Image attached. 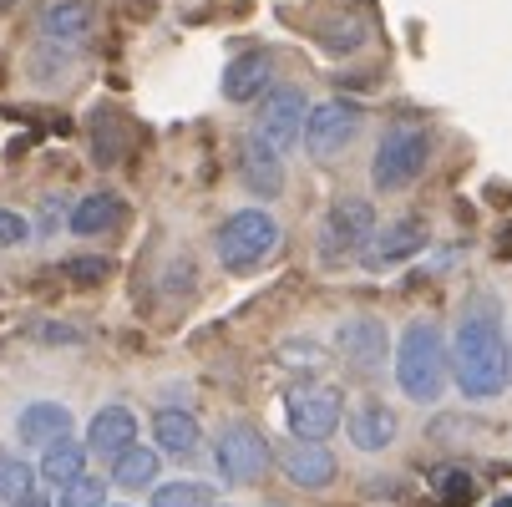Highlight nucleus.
<instances>
[{
	"label": "nucleus",
	"instance_id": "dca6fc26",
	"mask_svg": "<svg viewBox=\"0 0 512 507\" xmlns=\"http://www.w3.org/2000/svg\"><path fill=\"white\" fill-rule=\"evenodd\" d=\"M279 467H284V477L295 482V487H305V492H320V487H330L335 482V452L325 447V442H305V437H289V447L279 452Z\"/></svg>",
	"mask_w": 512,
	"mask_h": 507
},
{
	"label": "nucleus",
	"instance_id": "20e7f679",
	"mask_svg": "<svg viewBox=\"0 0 512 507\" xmlns=\"http://www.w3.org/2000/svg\"><path fill=\"white\" fill-rule=\"evenodd\" d=\"M431 163V132L416 122H396L381 132L376 153H371V183L376 193H406Z\"/></svg>",
	"mask_w": 512,
	"mask_h": 507
},
{
	"label": "nucleus",
	"instance_id": "f8f14e48",
	"mask_svg": "<svg viewBox=\"0 0 512 507\" xmlns=\"http://www.w3.org/2000/svg\"><path fill=\"white\" fill-rule=\"evenodd\" d=\"M239 178H244V188H249L259 203H274V198L284 193V183H289L284 153H274L259 132H244V142H239Z\"/></svg>",
	"mask_w": 512,
	"mask_h": 507
},
{
	"label": "nucleus",
	"instance_id": "bb28decb",
	"mask_svg": "<svg viewBox=\"0 0 512 507\" xmlns=\"http://www.w3.org/2000/svg\"><path fill=\"white\" fill-rule=\"evenodd\" d=\"M107 274H112V264H107L102 254H82V259H66V264H61V279H71V284H82V289L102 284Z\"/></svg>",
	"mask_w": 512,
	"mask_h": 507
},
{
	"label": "nucleus",
	"instance_id": "4468645a",
	"mask_svg": "<svg viewBox=\"0 0 512 507\" xmlns=\"http://www.w3.org/2000/svg\"><path fill=\"white\" fill-rule=\"evenodd\" d=\"M345 431H350L355 452H386L401 437V416L381 396H365L355 411H345Z\"/></svg>",
	"mask_w": 512,
	"mask_h": 507
},
{
	"label": "nucleus",
	"instance_id": "7ed1b4c3",
	"mask_svg": "<svg viewBox=\"0 0 512 507\" xmlns=\"http://www.w3.org/2000/svg\"><path fill=\"white\" fill-rule=\"evenodd\" d=\"M279 244H284V229H279V219H274L269 208H239L213 234V254H218V264H224L229 274L264 269Z\"/></svg>",
	"mask_w": 512,
	"mask_h": 507
},
{
	"label": "nucleus",
	"instance_id": "c756f323",
	"mask_svg": "<svg viewBox=\"0 0 512 507\" xmlns=\"http://www.w3.org/2000/svg\"><path fill=\"white\" fill-rule=\"evenodd\" d=\"M11 507H51V497H46V492H36V487H31V492H21V497H16V502H11Z\"/></svg>",
	"mask_w": 512,
	"mask_h": 507
},
{
	"label": "nucleus",
	"instance_id": "2eb2a0df",
	"mask_svg": "<svg viewBox=\"0 0 512 507\" xmlns=\"http://www.w3.org/2000/svg\"><path fill=\"white\" fill-rule=\"evenodd\" d=\"M36 31L46 41H56V46L77 51L97 31V6H92V0H46L41 16H36Z\"/></svg>",
	"mask_w": 512,
	"mask_h": 507
},
{
	"label": "nucleus",
	"instance_id": "0eeeda50",
	"mask_svg": "<svg viewBox=\"0 0 512 507\" xmlns=\"http://www.w3.org/2000/svg\"><path fill=\"white\" fill-rule=\"evenodd\" d=\"M360 122H365V112H360L355 102L330 97V102H320V107L305 112L300 142H305V153H310L315 163H335V158L350 148V142L360 137Z\"/></svg>",
	"mask_w": 512,
	"mask_h": 507
},
{
	"label": "nucleus",
	"instance_id": "423d86ee",
	"mask_svg": "<svg viewBox=\"0 0 512 507\" xmlns=\"http://www.w3.org/2000/svg\"><path fill=\"white\" fill-rule=\"evenodd\" d=\"M269 437L254 426V421H229L224 431H218L213 442V462H218V477H224L229 487H249L269 472Z\"/></svg>",
	"mask_w": 512,
	"mask_h": 507
},
{
	"label": "nucleus",
	"instance_id": "c85d7f7f",
	"mask_svg": "<svg viewBox=\"0 0 512 507\" xmlns=\"http://www.w3.org/2000/svg\"><path fill=\"white\" fill-rule=\"evenodd\" d=\"M36 340H46V345H82L87 335L71 330V325H56V320H41V325H36Z\"/></svg>",
	"mask_w": 512,
	"mask_h": 507
},
{
	"label": "nucleus",
	"instance_id": "aec40b11",
	"mask_svg": "<svg viewBox=\"0 0 512 507\" xmlns=\"http://www.w3.org/2000/svg\"><path fill=\"white\" fill-rule=\"evenodd\" d=\"M71 431V406L66 401H31L21 416H16V437L26 447H46L56 437H66Z\"/></svg>",
	"mask_w": 512,
	"mask_h": 507
},
{
	"label": "nucleus",
	"instance_id": "f3484780",
	"mask_svg": "<svg viewBox=\"0 0 512 507\" xmlns=\"http://www.w3.org/2000/svg\"><path fill=\"white\" fill-rule=\"evenodd\" d=\"M122 219H127V203H122V193L97 188V193H87L77 208L66 213V229L77 234V239H102V234L122 229Z\"/></svg>",
	"mask_w": 512,
	"mask_h": 507
},
{
	"label": "nucleus",
	"instance_id": "412c9836",
	"mask_svg": "<svg viewBox=\"0 0 512 507\" xmlns=\"http://www.w3.org/2000/svg\"><path fill=\"white\" fill-rule=\"evenodd\" d=\"M203 442V431H198V416L193 411H178V406H163L153 416V447L163 457H193Z\"/></svg>",
	"mask_w": 512,
	"mask_h": 507
},
{
	"label": "nucleus",
	"instance_id": "ddd939ff",
	"mask_svg": "<svg viewBox=\"0 0 512 507\" xmlns=\"http://www.w3.org/2000/svg\"><path fill=\"white\" fill-rule=\"evenodd\" d=\"M269 87H274V51H264V46L234 56L224 66V77H218V92H224V102H234V107L259 102Z\"/></svg>",
	"mask_w": 512,
	"mask_h": 507
},
{
	"label": "nucleus",
	"instance_id": "2f4dec72",
	"mask_svg": "<svg viewBox=\"0 0 512 507\" xmlns=\"http://www.w3.org/2000/svg\"><path fill=\"white\" fill-rule=\"evenodd\" d=\"M102 507H107V502H102Z\"/></svg>",
	"mask_w": 512,
	"mask_h": 507
},
{
	"label": "nucleus",
	"instance_id": "a211bd4d",
	"mask_svg": "<svg viewBox=\"0 0 512 507\" xmlns=\"http://www.w3.org/2000/svg\"><path fill=\"white\" fill-rule=\"evenodd\" d=\"M137 442V416L127 411V406H102L97 416H92V426H87V452H97V457H117L122 447H132Z\"/></svg>",
	"mask_w": 512,
	"mask_h": 507
},
{
	"label": "nucleus",
	"instance_id": "f03ea898",
	"mask_svg": "<svg viewBox=\"0 0 512 507\" xmlns=\"http://www.w3.org/2000/svg\"><path fill=\"white\" fill-rule=\"evenodd\" d=\"M396 386L416 406H436L452 386V345L436 320H411L396 340Z\"/></svg>",
	"mask_w": 512,
	"mask_h": 507
},
{
	"label": "nucleus",
	"instance_id": "a878e982",
	"mask_svg": "<svg viewBox=\"0 0 512 507\" xmlns=\"http://www.w3.org/2000/svg\"><path fill=\"white\" fill-rule=\"evenodd\" d=\"M107 502V482L102 477H71L66 487H61V507H102Z\"/></svg>",
	"mask_w": 512,
	"mask_h": 507
},
{
	"label": "nucleus",
	"instance_id": "b1692460",
	"mask_svg": "<svg viewBox=\"0 0 512 507\" xmlns=\"http://www.w3.org/2000/svg\"><path fill=\"white\" fill-rule=\"evenodd\" d=\"M31 487H36V467L21 462V457H11V452H0V502H16Z\"/></svg>",
	"mask_w": 512,
	"mask_h": 507
},
{
	"label": "nucleus",
	"instance_id": "5701e85b",
	"mask_svg": "<svg viewBox=\"0 0 512 507\" xmlns=\"http://www.w3.org/2000/svg\"><path fill=\"white\" fill-rule=\"evenodd\" d=\"M153 507H213V487L193 482V477H178V482H163L153 492Z\"/></svg>",
	"mask_w": 512,
	"mask_h": 507
},
{
	"label": "nucleus",
	"instance_id": "4be33fe9",
	"mask_svg": "<svg viewBox=\"0 0 512 507\" xmlns=\"http://www.w3.org/2000/svg\"><path fill=\"white\" fill-rule=\"evenodd\" d=\"M158 462H163L158 447L132 442V447H122V452L112 457V482L127 487V492H142V487H153V482H158Z\"/></svg>",
	"mask_w": 512,
	"mask_h": 507
},
{
	"label": "nucleus",
	"instance_id": "39448f33",
	"mask_svg": "<svg viewBox=\"0 0 512 507\" xmlns=\"http://www.w3.org/2000/svg\"><path fill=\"white\" fill-rule=\"evenodd\" d=\"M371 229H376V203L371 198H355V193L335 198L325 208V224H320V259L325 264L355 259L365 249V239H371Z\"/></svg>",
	"mask_w": 512,
	"mask_h": 507
},
{
	"label": "nucleus",
	"instance_id": "9b49d317",
	"mask_svg": "<svg viewBox=\"0 0 512 507\" xmlns=\"http://www.w3.org/2000/svg\"><path fill=\"white\" fill-rule=\"evenodd\" d=\"M305 112H310V97L305 87H269L259 97V117H254V132L269 142L274 153H289L305 132Z\"/></svg>",
	"mask_w": 512,
	"mask_h": 507
},
{
	"label": "nucleus",
	"instance_id": "6ab92c4d",
	"mask_svg": "<svg viewBox=\"0 0 512 507\" xmlns=\"http://www.w3.org/2000/svg\"><path fill=\"white\" fill-rule=\"evenodd\" d=\"M87 442H77V437H71V431H66V437H56V442H46L41 447V462H36V477L46 482V487H66L71 477H82L87 472Z\"/></svg>",
	"mask_w": 512,
	"mask_h": 507
},
{
	"label": "nucleus",
	"instance_id": "9d476101",
	"mask_svg": "<svg viewBox=\"0 0 512 507\" xmlns=\"http://www.w3.org/2000/svg\"><path fill=\"white\" fill-rule=\"evenodd\" d=\"M426 224L416 219V213H406V219H391V224H376L371 229V239H365V249L355 254L371 274H391V269H401V264H411L421 249H426Z\"/></svg>",
	"mask_w": 512,
	"mask_h": 507
},
{
	"label": "nucleus",
	"instance_id": "393cba45",
	"mask_svg": "<svg viewBox=\"0 0 512 507\" xmlns=\"http://www.w3.org/2000/svg\"><path fill=\"white\" fill-rule=\"evenodd\" d=\"M431 487H436V497H442L447 507H462V502H472V497H477V482H472L467 472H457V467L431 472Z\"/></svg>",
	"mask_w": 512,
	"mask_h": 507
},
{
	"label": "nucleus",
	"instance_id": "f257e3e1",
	"mask_svg": "<svg viewBox=\"0 0 512 507\" xmlns=\"http://www.w3.org/2000/svg\"><path fill=\"white\" fill-rule=\"evenodd\" d=\"M452 381L467 401H492L512 386V345L502 330V305L492 295H472L452 330Z\"/></svg>",
	"mask_w": 512,
	"mask_h": 507
},
{
	"label": "nucleus",
	"instance_id": "7c9ffc66",
	"mask_svg": "<svg viewBox=\"0 0 512 507\" xmlns=\"http://www.w3.org/2000/svg\"><path fill=\"white\" fill-rule=\"evenodd\" d=\"M492 507H512V492H507V497H497V502H492Z\"/></svg>",
	"mask_w": 512,
	"mask_h": 507
},
{
	"label": "nucleus",
	"instance_id": "6e6552de",
	"mask_svg": "<svg viewBox=\"0 0 512 507\" xmlns=\"http://www.w3.org/2000/svg\"><path fill=\"white\" fill-rule=\"evenodd\" d=\"M345 416V391L330 381H310L295 386L284 396V421H289V437H305V442H325L330 431Z\"/></svg>",
	"mask_w": 512,
	"mask_h": 507
},
{
	"label": "nucleus",
	"instance_id": "1a4fd4ad",
	"mask_svg": "<svg viewBox=\"0 0 512 507\" xmlns=\"http://www.w3.org/2000/svg\"><path fill=\"white\" fill-rule=\"evenodd\" d=\"M335 355L355 376H381L391 360V330L376 315H345L335 325Z\"/></svg>",
	"mask_w": 512,
	"mask_h": 507
},
{
	"label": "nucleus",
	"instance_id": "cd10ccee",
	"mask_svg": "<svg viewBox=\"0 0 512 507\" xmlns=\"http://www.w3.org/2000/svg\"><path fill=\"white\" fill-rule=\"evenodd\" d=\"M26 234H31V224L21 219V213H16V208H0V249L26 244Z\"/></svg>",
	"mask_w": 512,
	"mask_h": 507
}]
</instances>
